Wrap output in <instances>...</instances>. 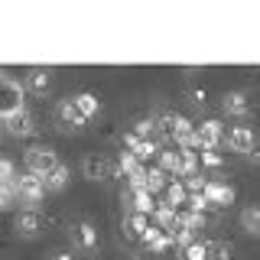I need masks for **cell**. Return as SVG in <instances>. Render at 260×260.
Masks as SVG:
<instances>
[{
  "instance_id": "obj_1",
  "label": "cell",
  "mask_w": 260,
  "mask_h": 260,
  "mask_svg": "<svg viewBox=\"0 0 260 260\" xmlns=\"http://www.w3.org/2000/svg\"><path fill=\"white\" fill-rule=\"evenodd\" d=\"M26 108V88L23 78H13L7 69H0V120L13 117L16 111Z\"/></svg>"
},
{
  "instance_id": "obj_2",
  "label": "cell",
  "mask_w": 260,
  "mask_h": 260,
  "mask_svg": "<svg viewBox=\"0 0 260 260\" xmlns=\"http://www.w3.org/2000/svg\"><path fill=\"white\" fill-rule=\"evenodd\" d=\"M69 244L72 250H78V254H94L101 238H98V224L91 218H75V221H69Z\"/></svg>"
},
{
  "instance_id": "obj_3",
  "label": "cell",
  "mask_w": 260,
  "mask_h": 260,
  "mask_svg": "<svg viewBox=\"0 0 260 260\" xmlns=\"http://www.w3.org/2000/svg\"><path fill=\"white\" fill-rule=\"evenodd\" d=\"M23 162H26V173H36V176H49L55 166H62V159H59V153L52 150V146H46V143H32L26 146V153H23Z\"/></svg>"
},
{
  "instance_id": "obj_4",
  "label": "cell",
  "mask_w": 260,
  "mask_h": 260,
  "mask_svg": "<svg viewBox=\"0 0 260 260\" xmlns=\"http://www.w3.org/2000/svg\"><path fill=\"white\" fill-rule=\"evenodd\" d=\"M46 179L36 176V173H23L16 176V199L23 202V208H36L39 202L46 199Z\"/></svg>"
},
{
  "instance_id": "obj_5",
  "label": "cell",
  "mask_w": 260,
  "mask_h": 260,
  "mask_svg": "<svg viewBox=\"0 0 260 260\" xmlns=\"http://www.w3.org/2000/svg\"><path fill=\"white\" fill-rule=\"evenodd\" d=\"M81 176L91 179V182H108V179H114V156L85 153V156H81Z\"/></svg>"
},
{
  "instance_id": "obj_6",
  "label": "cell",
  "mask_w": 260,
  "mask_h": 260,
  "mask_svg": "<svg viewBox=\"0 0 260 260\" xmlns=\"http://www.w3.org/2000/svg\"><path fill=\"white\" fill-rule=\"evenodd\" d=\"M224 146H228V150H234V153H244V156H250V153L257 150V134H254V127H247V124L228 127Z\"/></svg>"
},
{
  "instance_id": "obj_7",
  "label": "cell",
  "mask_w": 260,
  "mask_h": 260,
  "mask_svg": "<svg viewBox=\"0 0 260 260\" xmlns=\"http://www.w3.org/2000/svg\"><path fill=\"white\" fill-rule=\"evenodd\" d=\"M52 81H55V72L52 69H43V65H32V69H26V75H23V88H26L29 94L43 98L52 91Z\"/></svg>"
},
{
  "instance_id": "obj_8",
  "label": "cell",
  "mask_w": 260,
  "mask_h": 260,
  "mask_svg": "<svg viewBox=\"0 0 260 260\" xmlns=\"http://www.w3.org/2000/svg\"><path fill=\"white\" fill-rule=\"evenodd\" d=\"M43 228H46V218L39 208H20L13 215V231L23 234V238H36Z\"/></svg>"
},
{
  "instance_id": "obj_9",
  "label": "cell",
  "mask_w": 260,
  "mask_h": 260,
  "mask_svg": "<svg viewBox=\"0 0 260 260\" xmlns=\"http://www.w3.org/2000/svg\"><path fill=\"white\" fill-rule=\"evenodd\" d=\"M224 134H228V127L221 124V120H215V117L195 124V137H199L202 150H218V143H224Z\"/></svg>"
},
{
  "instance_id": "obj_10",
  "label": "cell",
  "mask_w": 260,
  "mask_h": 260,
  "mask_svg": "<svg viewBox=\"0 0 260 260\" xmlns=\"http://www.w3.org/2000/svg\"><path fill=\"white\" fill-rule=\"evenodd\" d=\"M55 124H59L65 134H75V130H81L88 120L78 114V108H75V101H72V98H62V101L55 104Z\"/></svg>"
},
{
  "instance_id": "obj_11",
  "label": "cell",
  "mask_w": 260,
  "mask_h": 260,
  "mask_svg": "<svg viewBox=\"0 0 260 260\" xmlns=\"http://www.w3.org/2000/svg\"><path fill=\"white\" fill-rule=\"evenodd\" d=\"M0 127H4L10 137H32L36 134V117H32L29 108H23V111H16L13 117L0 120Z\"/></svg>"
},
{
  "instance_id": "obj_12",
  "label": "cell",
  "mask_w": 260,
  "mask_h": 260,
  "mask_svg": "<svg viewBox=\"0 0 260 260\" xmlns=\"http://www.w3.org/2000/svg\"><path fill=\"white\" fill-rule=\"evenodd\" d=\"M156 195L153 192H146V189H124V205H127V211H140V215H153L156 211Z\"/></svg>"
},
{
  "instance_id": "obj_13",
  "label": "cell",
  "mask_w": 260,
  "mask_h": 260,
  "mask_svg": "<svg viewBox=\"0 0 260 260\" xmlns=\"http://www.w3.org/2000/svg\"><path fill=\"white\" fill-rule=\"evenodd\" d=\"M221 111L228 114V117H247V114H250V94L241 91V88L224 91L221 94Z\"/></svg>"
},
{
  "instance_id": "obj_14",
  "label": "cell",
  "mask_w": 260,
  "mask_h": 260,
  "mask_svg": "<svg viewBox=\"0 0 260 260\" xmlns=\"http://www.w3.org/2000/svg\"><path fill=\"white\" fill-rule=\"evenodd\" d=\"M205 199H208V205L211 208H228V205H234V189L228 182H221V179H208V185H205Z\"/></svg>"
},
{
  "instance_id": "obj_15",
  "label": "cell",
  "mask_w": 260,
  "mask_h": 260,
  "mask_svg": "<svg viewBox=\"0 0 260 260\" xmlns=\"http://www.w3.org/2000/svg\"><path fill=\"white\" fill-rule=\"evenodd\" d=\"M143 244H146V250H153V254H166L169 247H176L173 234H169V231H162L159 224H150V228H146Z\"/></svg>"
},
{
  "instance_id": "obj_16",
  "label": "cell",
  "mask_w": 260,
  "mask_h": 260,
  "mask_svg": "<svg viewBox=\"0 0 260 260\" xmlns=\"http://www.w3.org/2000/svg\"><path fill=\"white\" fill-rule=\"evenodd\" d=\"M150 215H140V211H124V221H120V228H124V234L130 241H143L146 228H150Z\"/></svg>"
},
{
  "instance_id": "obj_17",
  "label": "cell",
  "mask_w": 260,
  "mask_h": 260,
  "mask_svg": "<svg viewBox=\"0 0 260 260\" xmlns=\"http://www.w3.org/2000/svg\"><path fill=\"white\" fill-rule=\"evenodd\" d=\"M179 124H182V114H173V111L156 114V140H176Z\"/></svg>"
},
{
  "instance_id": "obj_18",
  "label": "cell",
  "mask_w": 260,
  "mask_h": 260,
  "mask_svg": "<svg viewBox=\"0 0 260 260\" xmlns=\"http://www.w3.org/2000/svg\"><path fill=\"white\" fill-rule=\"evenodd\" d=\"M72 101H75V108L85 120H94L101 114V101H98L94 91H78V94H72Z\"/></svg>"
},
{
  "instance_id": "obj_19",
  "label": "cell",
  "mask_w": 260,
  "mask_h": 260,
  "mask_svg": "<svg viewBox=\"0 0 260 260\" xmlns=\"http://www.w3.org/2000/svg\"><path fill=\"white\" fill-rule=\"evenodd\" d=\"M166 205H173V208H185V202H189V192H185V185H182V179L173 176V182L166 185V192L159 195Z\"/></svg>"
},
{
  "instance_id": "obj_20",
  "label": "cell",
  "mask_w": 260,
  "mask_h": 260,
  "mask_svg": "<svg viewBox=\"0 0 260 260\" xmlns=\"http://www.w3.org/2000/svg\"><path fill=\"white\" fill-rule=\"evenodd\" d=\"M241 228L250 238H260V202H250L241 208Z\"/></svg>"
},
{
  "instance_id": "obj_21",
  "label": "cell",
  "mask_w": 260,
  "mask_h": 260,
  "mask_svg": "<svg viewBox=\"0 0 260 260\" xmlns=\"http://www.w3.org/2000/svg\"><path fill=\"white\" fill-rule=\"evenodd\" d=\"M169 182H173V176H169V173H162L159 166H146V192H153L159 199V195L166 192Z\"/></svg>"
},
{
  "instance_id": "obj_22",
  "label": "cell",
  "mask_w": 260,
  "mask_h": 260,
  "mask_svg": "<svg viewBox=\"0 0 260 260\" xmlns=\"http://www.w3.org/2000/svg\"><path fill=\"white\" fill-rule=\"evenodd\" d=\"M199 153H195V150H189V146H179V176H195V173H199Z\"/></svg>"
},
{
  "instance_id": "obj_23",
  "label": "cell",
  "mask_w": 260,
  "mask_h": 260,
  "mask_svg": "<svg viewBox=\"0 0 260 260\" xmlns=\"http://www.w3.org/2000/svg\"><path fill=\"white\" fill-rule=\"evenodd\" d=\"M234 257H238V250H234L231 241H224V238L208 241V260H234Z\"/></svg>"
},
{
  "instance_id": "obj_24",
  "label": "cell",
  "mask_w": 260,
  "mask_h": 260,
  "mask_svg": "<svg viewBox=\"0 0 260 260\" xmlns=\"http://www.w3.org/2000/svg\"><path fill=\"white\" fill-rule=\"evenodd\" d=\"M156 166L162 173H169V176H179V146H162Z\"/></svg>"
},
{
  "instance_id": "obj_25",
  "label": "cell",
  "mask_w": 260,
  "mask_h": 260,
  "mask_svg": "<svg viewBox=\"0 0 260 260\" xmlns=\"http://www.w3.org/2000/svg\"><path fill=\"white\" fill-rule=\"evenodd\" d=\"M69 179H72V173H69V166L62 162V166H55L52 173L46 176V189H49V192H62L65 185H69Z\"/></svg>"
},
{
  "instance_id": "obj_26",
  "label": "cell",
  "mask_w": 260,
  "mask_h": 260,
  "mask_svg": "<svg viewBox=\"0 0 260 260\" xmlns=\"http://www.w3.org/2000/svg\"><path fill=\"white\" fill-rule=\"evenodd\" d=\"M182 260H208V241L195 238L192 244H185V247H182Z\"/></svg>"
},
{
  "instance_id": "obj_27",
  "label": "cell",
  "mask_w": 260,
  "mask_h": 260,
  "mask_svg": "<svg viewBox=\"0 0 260 260\" xmlns=\"http://www.w3.org/2000/svg\"><path fill=\"white\" fill-rule=\"evenodd\" d=\"M159 150H162L159 140H143V143L134 150V156L140 159V162H150V159H159Z\"/></svg>"
},
{
  "instance_id": "obj_28",
  "label": "cell",
  "mask_w": 260,
  "mask_h": 260,
  "mask_svg": "<svg viewBox=\"0 0 260 260\" xmlns=\"http://www.w3.org/2000/svg\"><path fill=\"white\" fill-rule=\"evenodd\" d=\"M185 101H189L192 108H208V91L202 85H189L185 88Z\"/></svg>"
},
{
  "instance_id": "obj_29",
  "label": "cell",
  "mask_w": 260,
  "mask_h": 260,
  "mask_svg": "<svg viewBox=\"0 0 260 260\" xmlns=\"http://www.w3.org/2000/svg\"><path fill=\"white\" fill-rule=\"evenodd\" d=\"M199 166L202 169H221L224 166V156L218 150H202L199 153Z\"/></svg>"
},
{
  "instance_id": "obj_30",
  "label": "cell",
  "mask_w": 260,
  "mask_h": 260,
  "mask_svg": "<svg viewBox=\"0 0 260 260\" xmlns=\"http://www.w3.org/2000/svg\"><path fill=\"white\" fill-rule=\"evenodd\" d=\"M182 185H185V192H189V195H205L208 176H202V173H195V176H185V179H182Z\"/></svg>"
},
{
  "instance_id": "obj_31",
  "label": "cell",
  "mask_w": 260,
  "mask_h": 260,
  "mask_svg": "<svg viewBox=\"0 0 260 260\" xmlns=\"http://www.w3.org/2000/svg\"><path fill=\"white\" fill-rule=\"evenodd\" d=\"M16 202V182H0V208H10Z\"/></svg>"
},
{
  "instance_id": "obj_32",
  "label": "cell",
  "mask_w": 260,
  "mask_h": 260,
  "mask_svg": "<svg viewBox=\"0 0 260 260\" xmlns=\"http://www.w3.org/2000/svg\"><path fill=\"white\" fill-rule=\"evenodd\" d=\"M0 182H16V169H13V159L0 153Z\"/></svg>"
},
{
  "instance_id": "obj_33",
  "label": "cell",
  "mask_w": 260,
  "mask_h": 260,
  "mask_svg": "<svg viewBox=\"0 0 260 260\" xmlns=\"http://www.w3.org/2000/svg\"><path fill=\"white\" fill-rule=\"evenodd\" d=\"M49 260H75V250H72V247H59V250L49 254Z\"/></svg>"
},
{
  "instance_id": "obj_34",
  "label": "cell",
  "mask_w": 260,
  "mask_h": 260,
  "mask_svg": "<svg viewBox=\"0 0 260 260\" xmlns=\"http://www.w3.org/2000/svg\"><path fill=\"white\" fill-rule=\"evenodd\" d=\"M0 137H4V127H0Z\"/></svg>"
}]
</instances>
